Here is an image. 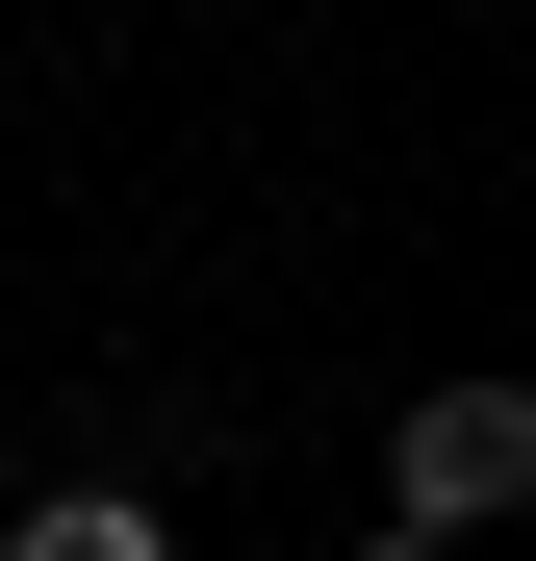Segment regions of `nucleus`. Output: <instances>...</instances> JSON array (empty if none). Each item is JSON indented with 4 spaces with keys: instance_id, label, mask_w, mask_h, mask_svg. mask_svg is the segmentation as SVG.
Returning <instances> with one entry per match:
<instances>
[{
    "instance_id": "f03ea898",
    "label": "nucleus",
    "mask_w": 536,
    "mask_h": 561,
    "mask_svg": "<svg viewBox=\"0 0 536 561\" xmlns=\"http://www.w3.org/2000/svg\"><path fill=\"white\" fill-rule=\"evenodd\" d=\"M0 561H179V536H153L128 485H52V511H26V536H0Z\"/></svg>"
},
{
    "instance_id": "f257e3e1",
    "label": "nucleus",
    "mask_w": 536,
    "mask_h": 561,
    "mask_svg": "<svg viewBox=\"0 0 536 561\" xmlns=\"http://www.w3.org/2000/svg\"><path fill=\"white\" fill-rule=\"evenodd\" d=\"M384 511H409V536L536 511V383H409V409H384Z\"/></svg>"
},
{
    "instance_id": "7ed1b4c3",
    "label": "nucleus",
    "mask_w": 536,
    "mask_h": 561,
    "mask_svg": "<svg viewBox=\"0 0 536 561\" xmlns=\"http://www.w3.org/2000/svg\"><path fill=\"white\" fill-rule=\"evenodd\" d=\"M357 561H460V536H409V511H384V536H357Z\"/></svg>"
}]
</instances>
